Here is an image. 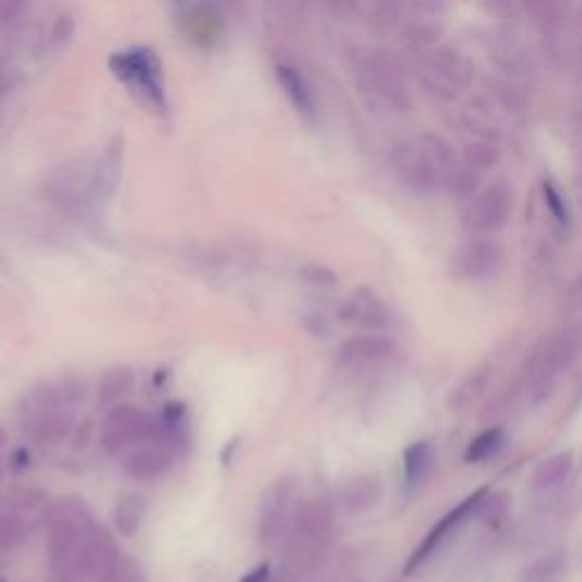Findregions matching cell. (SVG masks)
Returning <instances> with one entry per match:
<instances>
[{
  "label": "cell",
  "instance_id": "obj_1",
  "mask_svg": "<svg viewBox=\"0 0 582 582\" xmlns=\"http://www.w3.org/2000/svg\"><path fill=\"white\" fill-rule=\"evenodd\" d=\"M110 71L151 110L164 114L169 110L166 101L164 66L160 55L148 46H132L126 51L112 53Z\"/></svg>",
  "mask_w": 582,
  "mask_h": 582
},
{
  "label": "cell",
  "instance_id": "obj_2",
  "mask_svg": "<svg viewBox=\"0 0 582 582\" xmlns=\"http://www.w3.org/2000/svg\"><path fill=\"white\" fill-rule=\"evenodd\" d=\"M396 169L403 182L417 194H428L439 182L448 185L451 160L446 146L439 139H414L396 151Z\"/></svg>",
  "mask_w": 582,
  "mask_h": 582
},
{
  "label": "cell",
  "instance_id": "obj_3",
  "mask_svg": "<svg viewBox=\"0 0 582 582\" xmlns=\"http://www.w3.org/2000/svg\"><path fill=\"white\" fill-rule=\"evenodd\" d=\"M353 76L357 87H360V94L371 105L385 107V110H401L405 105L407 96L401 73L387 55L367 53L357 57Z\"/></svg>",
  "mask_w": 582,
  "mask_h": 582
},
{
  "label": "cell",
  "instance_id": "obj_4",
  "mask_svg": "<svg viewBox=\"0 0 582 582\" xmlns=\"http://www.w3.org/2000/svg\"><path fill=\"white\" fill-rule=\"evenodd\" d=\"M46 196L64 212L73 216H87L98 203L94 194L91 162L82 160L57 166L46 180Z\"/></svg>",
  "mask_w": 582,
  "mask_h": 582
},
{
  "label": "cell",
  "instance_id": "obj_5",
  "mask_svg": "<svg viewBox=\"0 0 582 582\" xmlns=\"http://www.w3.org/2000/svg\"><path fill=\"white\" fill-rule=\"evenodd\" d=\"M157 437V419L135 405H114L101 426V446L110 455L151 442Z\"/></svg>",
  "mask_w": 582,
  "mask_h": 582
},
{
  "label": "cell",
  "instance_id": "obj_6",
  "mask_svg": "<svg viewBox=\"0 0 582 582\" xmlns=\"http://www.w3.org/2000/svg\"><path fill=\"white\" fill-rule=\"evenodd\" d=\"M512 210H514L512 189L503 185V182H496V185L480 191V194L467 205V210L462 214V223L464 228L471 232L487 235V232H498L505 228V223L510 221L512 216Z\"/></svg>",
  "mask_w": 582,
  "mask_h": 582
},
{
  "label": "cell",
  "instance_id": "obj_7",
  "mask_svg": "<svg viewBox=\"0 0 582 582\" xmlns=\"http://www.w3.org/2000/svg\"><path fill=\"white\" fill-rule=\"evenodd\" d=\"M296 496H298V482L291 476L276 480L262 494L260 526H257V532H260V542L264 546L278 544L280 537L285 535Z\"/></svg>",
  "mask_w": 582,
  "mask_h": 582
},
{
  "label": "cell",
  "instance_id": "obj_8",
  "mask_svg": "<svg viewBox=\"0 0 582 582\" xmlns=\"http://www.w3.org/2000/svg\"><path fill=\"white\" fill-rule=\"evenodd\" d=\"M119 548L114 544V537L110 530L91 523L85 530V539H82L78 567L82 576L94 578L96 582H114L121 569Z\"/></svg>",
  "mask_w": 582,
  "mask_h": 582
},
{
  "label": "cell",
  "instance_id": "obj_9",
  "mask_svg": "<svg viewBox=\"0 0 582 582\" xmlns=\"http://www.w3.org/2000/svg\"><path fill=\"white\" fill-rule=\"evenodd\" d=\"M505 255L501 246L487 239H473L457 248L451 260V271L457 280L482 282L492 280L503 269Z\"/></svg>",
  "mask_w": 582,
  "mask_h": 582
},
{
  "label": "cell",
  "instance_id": "obj_10",
  "mask_svg": "<svg viewBox=\"0 0 582 582\" xmlns=\"http://www.w3.org/2000/svg\"><path fill=\"white\" fill-rule=\"evenodd\" d=\"M487 496H489V487H480V489H476V492L464 498L460 505L453 507L451 512L444 514V517L437 521V526L432 528L426 535V539H423V542L417 546V551L410 555V560H407L405 569H403L405 576H412V573L417 571L430 555H435L437 548L446 542V537L451 535V532L460 526V523L467 521L473 512L480 510V505Z\"/></svg>",
  "mask_w": 582,
  "mask_h": 582
},
{
  "label": "cell",
  "instance_id": "obj_11",
  "mask_svg": "<svg viewBox=\"0 0 582 582\" xmlns=\"http://www.w3.org/2000/svg\"><path fill=\"white\" fill-rule=\"evenodd\" d=\"M23 432L30 442L41 446H57L73 432L76 417L71 410H57V407H30L23 417Z\"/></svg>",
  "mask_w": 582,
  "mask_h": 582
},
{
  "label": "cell",
  "instance_id": "obj_12",
  "mask_svg": "<svg viewBox=\"0 0 582 582\" xmlns=\"http://www.w3.org/2000/svg\"><path fill=\"white\" fill-rule=\"evenodd\" d=\"M173 460H176V448L166 444L164 439H157V442H146L130 448L126 460H123V469H126L132 480L151 482L162 478L171 469Z\"/></svg>",
  "mask_w": 582,
  "mask_h": 582
},
{
  "label": "cell",
  "instance_id": "obj_13",
  "mask_svg": "<svg viewBox=\"0 0 582 582\" xmlns=\"http://www.w3.org/2000/svg\"><path fill=\"white\" fill-rule=\"evenodd\" d=\"M339 319H342V323H348V326L382 330L392 323V310L371 289H357L351 301L339 307Z\"/></svg>",
  "mask_w": 582,
  "mask_h": 582
},
{
  "label": "cell",
  "instance_id": "obj_14",
  "mask_svg": "<svg viewBox=\"0 0 582 582\" xmlns=\"http://www.w3.org/2000/svg\"><path fill=\"white\" fill-rule=\"evenodd\" d=\"M396 351V344L385 335H357L346 339L337 351V362L348 369H362L387 360Z\"/></svg>",
  "mask_w": 582,
  "mask_h": 582
},
{
  "label": "cell",
  "instance_id": "obj_15",
  "mask_svg": "<svg viewBox=\"0 0 582 582\" xmlns=\"http://www.w3.org/2000/svg\"><path fill=\"white\" fill-rule=\"evenodd\" d=\"M91 171H94V194L98 203L110 201L121 185V171H123V141L121 137H114L107 144L94 162H91Z\"/></svg>",
  "mask_w": 582,
  "mask_h": 582
},
{
  "label": "cell",
  "instance_id": "obj_16",
  "mask_svg": "<svg viewBox=\"0 0 582 582\" xmlns=\"http://www.w3.org/2000/svg\"><path fill=\"white\" fill-rule=\"evenodd\" d=\"M87 398V382L80 378H64L57 382L35 387L28 394L30 407H57V410H71Z\"/></svg>",
  "mask_w": 582,
  "mask_h": 582
},
{
  "label": "cell",
  "instance_id": "obj_17",
  "mask_svg": "<svg viewBox=\"0 0 582 582\" xmlns=\"http://www.w3.org/2000/svg\"><path fill=\"white\" fill-rule=\"evenodd\" d=\"M276 80L282 89V94L287 96L291 107L303 116V119H314L317 116V101H314V91L310 82L296 69L294 64L280 62L276 64Z\"/></svg>",
  "mask_w": 582,
  "mask_h": 582
},
{
  "label": "cell",
  "instance_id": "obj_18",
  "mask_svg": "<svg viewBox=\"0 0 582 582\" xmlns=\"http://www.w3.org/2000/svg\"><path fill=\"white\" fill-rule=\"evenodd\" d=\"M569 360H571V348L567 344V339H548V342L539 346L530 357L528 376L532 380V385H544V382H551L557 376V371L567 367Z\"/></svg>",
  "mask_w": 582,
  "mask_h": 582
},
{
  "label": "cell",
  "instance_id": "obj_19",
  "mask_svg": "<svg viewBox=\"0 0 582 582\" xmlns=\"http://www.w3.org/2000/svg\"><path fill=\"white\" fill-rule=\"evenodd\" d=\"M296 530L303 539L321 542V539H326L332 530V510L326 503L319 501V498L305 501L303 505H298L296 510Z\"/></svg>",
  "mask_w": 582,
  "mask_h": 582
},
{
  "label": "cell",
  "instance_id": "obj_20",
  "mask_svg": "<svg viewBox=\"0 0 582 582\" xmlns=\"http://www.w3.org/2000/svg\"><path fill=\"white\" fill-rule=\"evenodd\" d=\"M135 371L130 367H112L107 369L101 380H98V403L101 405H116L123 396H128L135 387Z\"/></svg>",
  "mask_w": 582,
  "mask_h": 582
},
{
  "label": "cell",
  "instance_id": "obj_21",
  "mask_svg": "<svg viewBox=\"0 0 582 582\" xmlns=\"http://www.w3.org/2000/svg\"><path fill=\"white\" fill-rule=\"evenodd\" d=\"M573 471V453L562 451L544 460L532 473V487L535 489H553L560 487Z\"/></svg>",
  "mask_w": 582,
  "mask_h": 582
},
{
  "label": "cell",
  "instance_id": "obj_22",
  "mask_svg": "<svg viewBox=\"0 0 582 582\" xmlns=\"http://www.w3.org/2000/svg\"><path fill=\"white\" fill-rule=\"evenodd\" d=\"M146 517V498L137 494L123 496L114 507V528L123 537H135Z\"/></svg>",
  "mask_w": 582,
  "mask_h": 582
},
{
  "label": "cell",
  "instance_id": "obj_23",
  "mask_svg": "<svg viewBox=\"0 0 582 582\" xmlns=\"http://www.w3.org/2000/svg\"><path fill=\"white\" fill-rule=\"evenodd\" d=\"M507 444V435L503 428H487L482 430L478 437H473L467 451H464V462L467 464H480V462H487L496 457L498 453L503 451Z\"/></svg>",
  "mask_w": 582,
  "mask_h": 582
},
{
  "label": "cell",
  "instance_id": "obj_24",
  "mask_svg": "<svg viewBox=\"0 0 582 582\" xmlns=\"http://www.w3.org/2000/svg\"><path fill=\"white\" fill-rule=\"evenodd\" d=\"M378 496H380L378 478L357 476L346 482V487L342 492V501L351 512H364V510H369L371 505H376Z\"/></svg>",
  "mask_w": 582,
  "mask_h": 582
},
{
  "label": "cell",
  "instance_id": "obj_25",
  "mask_svg": "<svg viewBox=\"0 0 582 582\" xmlns=\"http://www.w3.org/2000/svg\"><path fill=\"white\" fill-rule=\"evenodd\" d=\"M432 469V446L430 442H414L403 453V471L407 485H421Z\"/></svg>",
  "mask_w": 582,
  "mask_h": 582
},
{
  "label": "cell",
  "instance_id": "obj_26",
  "mask_svg": "<svg viewBox=\"0 0 582 582\" xmlns=\"http://www.w3.org/2000/svg\"><path fill=\"white\" fill-rule=\"evenodd\" d=\"M26 539V521L19 512L0 514V551H14Z\"/></svg>",
  "mask_w": 582,
  "mask_h": 582
},
{
  "label": "cell",
  "instance_id": "obj_27",
  "mask_svg": "<svg viewBox=\"0 0 582 582\" xmlns=\"http://www.w3.org/2000/svg\"><path fill=\"white\" fill-rule=\"evenodd\" d=\"M542 194H544L546 210L551 212L553 219H555L557 223H562V226H569L571 212H569L567 201H564V196L560 194V189H557L551 180H546L544 185H542Z\"/></svg>",
  "mask_w": 582,
  "mask_h": 582
},
{
  "label": "cell",
  "instance_id": "obj_28",
  "mask_svg": "<svg viewBox=\"0 0 582 582\" xmlns=\"http://www.w3.org/2000/svg\"><path fill=\"white\" fill-rule=\"evenodd\" d=\"M28 10V0H0V32H7L21 23Z\"/></svg>",
  "mask_w": 582,
  "mask_h": 582
},
{
  "label": "cell",
  "instance_id": "obj_29",
  "mask_svg": "<svg viewBox=\"0 0 582 582\" xmlns=\"http://www.w3.org/2000/svg\"><path fill=\"white\" fill-rule=\"evenodd\" d=\"M301 278L307 282V285H314V287H332L337 282L335 273L321 264H305L301 269Z\"/></svg>",
  "mask_w": 582,
  "mask_h": 582
},
{
  "label": "cell",
  "instance_id": "obj_30",
  "mask_svg": "<svg viewBox=\"0 0 582 582\" xmlns=\"http://www.w3.org/2000/svg\"><path fill=\"white\" fill-rule=\"evenodd\" d=\"M12 501H14V512L26 514L44 505V496L35 492V489H19V492L12 496Z\"/></svg>",
  "mask_w": 582,
  "mask_h": 582
},
{
  "label": "cell",
  "instance_id": "obj_31",
  "mask_svg": "<svg viewBox=\"0 0 582 582\" xmlns=\"http://www.w3.org/2000/svg\"><path fill=\"white\" fill-rule=\"evenodd\" d=\"M266 5H269L271 14L276 16L280 23H285V26H289V23L294 21L296 0H266Z\"/></svg>",
  "mask_w": 582,
  "mask_h": 582
},
{
  "label": "cell",
  "instance_id": "obj_32",
  "mask_svg": "<svg viewBox=\"0 0 582 582\" xmlns=\"http://www.w3.org/2000/svg\"><path fill=\"white\" fill-rule=\"evenodd\" d=\"M314 3H319L330 14L342 16V19L344 16H351L357 7V0H314Z\"/></svg>",
  "mask_w": 582,
  "mask_h": 582
},
{
  "label": "cell",
  "instance_id": "obj_33",
  "mask_svg": "<svg viewBox=\"0 0 582 582\" xmlns=\"http://www.w3.org/2000/svg\"><path fill=\"white\" fill-rule=\"evenodd\" d=\"M32 467V457L28 453V448H16V451L10 455V469L14 473H23Z\"/></svg>",
  "mask_w": 582,
  "mask_h": 582
},
{
  "label": "cell",
  "instance_id": "obj_34",
  "mask_svg": "<svg viewBox=\"0 0 582 582\" xmlns=\"http://www.w3.org/2000/svg\"><path fill=\"white\" fill-rule=\"evenodd\" d=\"M214 7H219L223 12H230L235 16H244L248 12V0H210Z\"/></svg>",
  "mask_w": 582,
  "mask_h": 582
},
{
  "label": "cell",
  "instance_id": "obj_35",
  "mask_svg": "<svg viewBox=\"0 0 582 582\" xmlns=\"http://www.w3.org/2000/svg\"><path fill=\"white\" fill-rule=\"evenodd\" d=\"M305 326H307V330L312 332V335H317V337H323L330 330L326 319L317 317V314H307V317H305Z\"/></svg>",
  "mask_w": 582,
  "mask_h": 582
},
{
  "label": "cell",
  "instance_id": "obj_36",
  "mask_svg": "<svg viewBox=\"0 0 582 582\" xmlns=\"http://www.w3.org/2000/svg\"><path fill=\"white\" fill-rule=\"evenodd\" d=\"M266 580H269V564H260V567L241 578V582H266Z\"/></svg>",
  "mask_w": 582,
  "mask_h": 582
},
{
  "label": "cell",
  "instance_id": "obj_37",
  "mask_svg": "<svg viewBox=\"0 0 582 582\" xmlns=\"http://www.w3.org/2000/svg\"><path fill=\"white\" fill-rule=\"evenodd\" d=\"M5 76H3V71H0V98H3V94H5Z\"/></svg>",
  "mask_w": 582,
  "mask_h": 582
},
{
  "label": "cell",
  "instance_id": "obj_38",
  "mask_svg": "<svg viewBox=\"0 0 582 582\" xmlns=\"http://www.w3.org/2000/svg\"><path fill=\"white\" fill-rule=\"evenodd\" d=\"M3 444H5V432L0 430V446H3Z\"/></svg>",
  "mask_w": 582,
  "mask_h": 582
},
{
  "label": "cell",
  "instance_id": "obj_39",
  "mask_svg": "<svg viewBox=\"0 0 582 582\" xmlns=\"http://www.w3.org/2000/svg\"><path fill=\"white\" fill-rule=\"evenodd\" d=\"M5 266V257H3V253H0V269H3Z\"/></svg>",
  "mask_w": 582,
  "mask_h": 582
},
{
  "label": "cell",
  "instance_id": "obj_40",
  "mask_svg": "<svg viewBox=\"0 0 582 582\" xmlns=\"http://www.w3.org/2000/svg\"><path fill=\"white\" fill-rule=\"evenodd\" d=\"M0 480H3V467H0Z\"/></svg>",
  "mask_w": 582,
  "mask_h": 582
},
{
  "label": "cell",
  "instance_id": "obj_41",
  "mask_svg": "<svg viewBox=\"0 0 582 582\" xmlns=\"http://www.w3.org/2000/svg\"><path fill=\"white\" fill-rule=\"evenodd\" d=\"M176 3H182V0H176Z\"/></svg>",
  "mask_w": 582,
  "mask_h": 582
}]
</instances>
